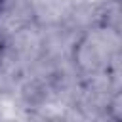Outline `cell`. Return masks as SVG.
I'll use <instances>...</instances> for the list:
<instances>
[{"label":"cell","mask_w":122,"mask_h":122,"mask_svg":"<svg viewBox=\"0 0 122 122\" xmlns=\"http://www.w3.org/2000/svg\"><path fill=\"white\" fill-rule=\"evenodd\" d=\"M6 50H8V46H6V40H4V36L0 34V67H2L4 59H6Z\"/></svg>","instance_id":"cell-1"},{"label":"cell","mask_w":122,"mask_h":122,"mask_svg":"<svg viewBox=\"0 0 122 122\" xmlns=\"http://www.w3.org/2000/svg\"><path fill=\"white\" fill-rule=\"evenodd\" d=\"M2 11H4V0H0V15H2Z\"/></svg>","instance_id":"cell-2"}]
</instances>
